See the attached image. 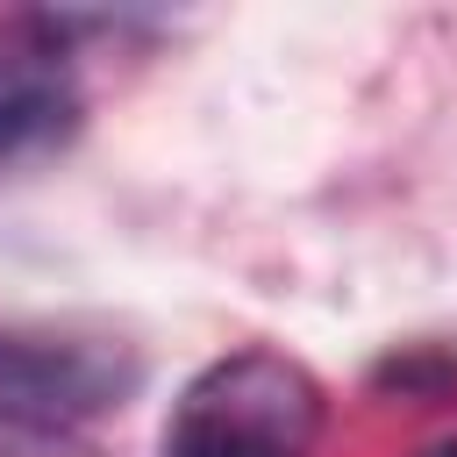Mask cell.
Here are the masks:
<instances>
[{
  "instance_id": "cell-5",
  "label": "cell",
  "mask_w": 457,
  "mask_h": 457,
  "mask_svg": "<svg viewBox=\"0 0 457 457\" xmlns=\"http://www.w3.org/2000/svg\"><path fill=\"white\" fill-rule=\"evenodd\" d=\"M428 457H457V443H436V450H428Z\"/></svg>"
},
{
  "instance_id": "cell-3",
  "label": "cell",
  "mask_w": 457,
  "mask_h": 457,
  "mask_svg": "<svg viewBox=\"0 0 457 457\" xmlns=\"http://www.w3.org/2000/svg\"><path fill=\"white\" fill-rule=\"evenodd\" d=\"M129 386H136V357H129L121 343L0 321V393H7V400H29V407H43V414L79 421V414L121 407Z\"/></svg>"
},
{
  "instance_id": "cell-1",
  "label": "cell",
  "mask_w": 457,
  "mask_h": 457,
  "mask_svg": "<svg viewBox=\"0 0 457 457\" xmlns=\"http://www.w3.org/2000/svg\"><path fill=\"white\" fill-rule=\"evenodd\" d=\"M314 443L321 386L278 350H236L207 364L164 428V457H314Z\"/></svg>"
},
{
  "instance_id": "cell-2",
  "label": "cell",
  "mask_w": 457,
  "mask_h": 457,
  "mask_svg": "<svg viewBox=\"0 0 457 457\" xmlns=\"http://www.w3.org/2000/svg\"><path fill=\"white\" fill-rule=\"evenodd\" d=\"M71 36V14H0V164L43 157L79 129L86 93Z\"/></svg>"
},
{
  "instance_id": "cell-4",
  "label": "cell",
  "mask_w": 457,
  "mask_h": 457,
  "mask_svg": "<svg viewBox=\"0 0 457 457\" xmlns=\"http://www.w3.org/2000/svg\"><path fill=\"white\" fill-rule=\"evenodd\" d=\"M0 457H100V443L64 414H43L0 393Z\"/></svg>"
}]
</instances>
